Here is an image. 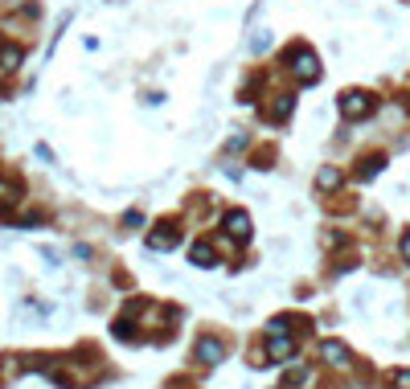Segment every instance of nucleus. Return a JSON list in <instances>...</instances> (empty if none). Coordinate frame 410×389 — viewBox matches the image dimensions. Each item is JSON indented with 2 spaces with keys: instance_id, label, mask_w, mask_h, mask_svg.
I'll use <instances>...</instances> for the list:
<instances>
[{
  "instance_id": "f257e3e1",
  "label": "nucleus",
  "mask_w": 410,
  "mask_h": 389,
  "mask_svg": "<svg viewBox=\"0 0 410 389\" xmlns=\"http://www.w3.org/2000/svg\"><path fill=\"white\" fill-rule=\"evenodd\" d=\"M292 74H296L300 82H308V86H312V82L320 78L316 53H312V49H304V45H296V49H292Z\"/></svg>"
},
{
  "instance_id": "f03ea898",
  "label": "nucleus",
  "mask_w": 410,
  "mask_h": 389,
  "mask_svg": "<svg viewBox=\"0 0 410 389\" xmlns=\"http://www.w3.org/2000/svg\"><path fill=\"white\" fill-rule=\"evenodd\" d=\"M374 111V98L366 94V90H349L345 98H341V115L345 119H361V115H370Z\"/></svg>"
},
{
  "instance_id": "7ed1b4c3",
  "label": "nucleus",
  "mask_w": 410,
  "mask_h": 389,
  "mask_svg": "<svg viewBox=\"0 0 410 389\" xmlns=\"http://www.w3.org/2000/svg\"><path fill=\"white\" fill-rule=\"evenodd\" d=\"M177 242H181V230H177L172 222H160V226L148 234V246H152V250H172Z\"/></svg>"
},
{
  "instance_id": "20e7f679",
  "label": "nucleus",
  "mask_w": 410,
  "mask_h": 389,
  "mask_svg": "<svg viewBox=\"0 0 410 389\" xmlns=\"http://www.w3.org/2000/svg\"><path fill=\"white\" fill-rule=\"evenodd\" d=\"M226 234L238 238V242H246V238H251V217H246L242 209H230V213H226Z\"/></svg>"
},
{
  "instance_id": "39448f33",
  "label": "nucleus",
  "mask_w": 410,
  "mask_h": 389,
  "mask_svg": "<svg viewBox=\"0 0 410 389\" xmlns=\"http://www.w3.org/2000/svg\"><path fill=\"white\" fill-rule=\"evenodd\" d=\"M197 357H201L205 365H218V361L226 357V345H222L218 336H201V340H197Z\"/></svg>"
},
{
  "instance_id": "423d86ee",
  "label": "nucleus",
  "mask_w": 410,
  "mask_h": 389,
  "mask_svg": "<svg viewBox=\"0 0 410 389\" xmlns=\"http://www.w3.org/2000/svg\"><path fill=\"white\" fill-rule=\"evenodd\" d=\"M320 357H324L329 365H349V349H345L341 340H324V345H320Z\"/></svg>"
},
{
  "instance_id": "0eeeda50",
  "label": "nucleus",
  "mask_w": 410,
  "mask_h": 389,
  "mask_svg": "<svg viewBox=\"0 0 410 389\" xmlns=\"http://www.w3.org/2000/svg\"><path fill=\"white\" fill-rule=\"evenodd\" d=\"M267 349H271V357H275V361H287V357L296 353V345H292L287 336H271V345H267Z\"/></svg>"
},
{
  "instance_id": "6e6552de",
  "label": "nucleus",
  "mask_w": 410,
  "mask_h": 389,
  "mask_svg": "<svg viewBox=\"0 0 410 389\" xmlns=\"http://www.w3.org/2000/svg\"><path fill=\"white\" fill-rule=\"evenodd\" d=\"M193 267H214V246H209V242H197V246H193Z\"/></svg>"
},
{
  "instance_id": "1a4fd4ad",
  "label": "nucleus",
  "mask_w": 410,
  "mask_h": 389,
  "mask_svg": "<svg viewBox=\"0 0 410 389\" xmlns=\"http://www.w3.org/2000/svg\"><path fill=\"white\" fill-rule=\"evenodd\" d=\"M316 185H320V189H337V185H341V172H337V168H320Z\"/></svg>"
},
{
  "instance_id": "9d476101",
  "label": "nucleus",
  "mask_w": 410,
  "mask_h": 389,
  "mask_svg": "<svg viewBox=\"0 0 410 389\" xmlns=\"http://www.w3.org/2000/svg\"><path fill=\"white\" fill-rule=\"evenodd\" d=\"M394 386H398V389H410V369H398V373H394Z\"/></svg>"
},
{
  "instance_id": "9b49d317",
  "label": "nucleus",
  "mask_w": 410,
  "mask_h": 389,
  "mask_svg": "<svg viewBox=\"0 0 410 389\" xmlns=\"http://www.w3.org/2000/svg\"><path fill=\"white\" fill-rule=\"evenodd\" d=\"M402 254H407V258H410V234H407V238H402Z\"/></svg>"
}]
</instances>
